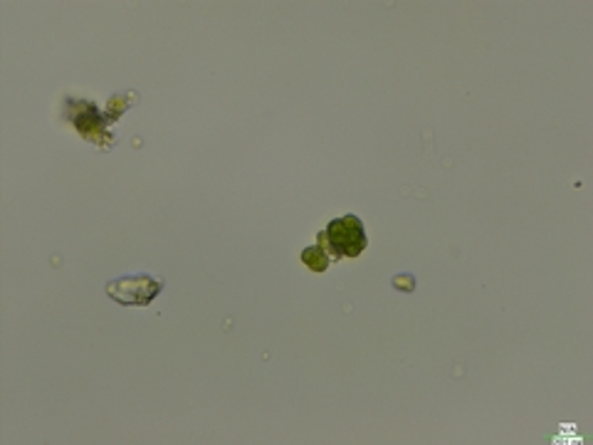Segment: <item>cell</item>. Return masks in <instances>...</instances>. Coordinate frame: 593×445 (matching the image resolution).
I'll use <instances>...</instances> for the list:
<instances>
[{"mask_svg": "<svg viewBox=\"0 0 593 445\" xmlns=\"http://www.w3.org/2000/svg\"><path fill=\"white\" fill-rule=\"evenodd\" d=\"M324 240H327V248L334 258H359L369 243L364 223L356 216L334 218L324 230Z\"/></svg>", "mask_w": 593, "mask_h": 445, "instance_id": "obj_1", "label": "cell"}, {"mask_svg": "<svg viewBox=\"0 0 593 445\" xmlns=\"http://www.w3.org/2000/svg\"><path fill=\"white\" fill-rule=\"evenodd\" d=\"M164 290L159 280L149 275H134V277H122V280H114L107 285V292L122 305H149L159 292Z\"/></svg>", "mask_w": 593, "mask_h": 445, "instance_id": "obj_2", "label": "cell"}, {"mask_svg": "<svg viewBox=\"0 0 593 445\" xmlns=\"http://www.w3.org/2000/svg\"><path fill=\"white\" fill-rule=\"evenodd\" d=\"M302 260H304V263H307L309 270H314V272H324L329 267L327 253H324V250L319 248V245H312V248L304 250Z\"/></svg>", "mask_w": 593, "mask_h": 445, "instance_id": "obj_3", "label": "cell"}]
</instances>
